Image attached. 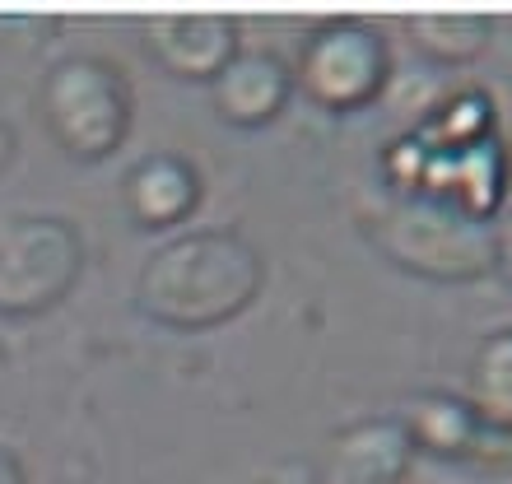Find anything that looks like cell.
<instances>
[{
  "label": "cell",
  "instance_id": "cell-3",
  "mask_svg": "<svg viewBox=\"0 0 512 484\" xmlns=\"http://www.w3.org/2000/svg\"><path fill=\"white\" fill-rule=\"evenodd\" d=\"M38 103L52 140L75 159L112 154L131 126V89L98 56H75L47 70Z\"/></svg>",
  "mask_w": 512,
  "mask_h": 484
},
{
  "label": "cell",
  "instance_id": "cell-4",
  "mask_svg": "<svg viewBox=\"0 0 512 484\" xmlns=\"http://www.w3.org/2000/svg\"><path fill=\"white\" fill-rule=\"evenodd\" d=\"M84 270V242L56 215L19 219L0 233V312L33 317L75 289Z\"/></svg>",
  "mask_w": 512,
  "mask_h": 484
},
{
  "label": "cell",
  "instance_id": "cell-13",
  "mask_svg": "<svg viewBox=\"0 0 512 484\" xmlns=\"http://www.w3.org/2000/svg\"><path fill=\"white\" fill-rule=\"evenodd\" d=\"M489 229H494V270L512 284V210L499 219H489Z\"/></svg>",
  "mask_w": 512,
  "mask_h": 484
},
{
  "label": "cell",
  "instance_id": "cell-15",
  "mask_svg": "<svg viewBox=\"0 0 512 484\" xmlns=\"http://www.w3.org/2000/svg\"><path fill=\"white\" fill-rule=\"evenodd\" d=\"M10 154H14V131L0 126V163H10Z\"/></svg>",
  "mask_w": 512,
  "mask_h": 484
},
{
  "label": "cell",
  "instance_id": "cell-11",
  "mask_svg": "<svg viewBox=\"0 0 512 484\" xmlns=\"http://www.w3.org/2000/svg\"><path fill=\"white\" fill-rule=\"evenodd\" d=\"M405 38L433 66H471L489 52L494 19L471 10H424L405 19Z\"/></svg>",
  "mask_w": 512,
  "mask_h": 484
},
{
  "label": "cell",
  "instance_id": "cell-5",
  "mask_svg": "<svg viewBox=\"0 0 512 484\" xmlns=\"http://www.w3.org/2000/svg\"><path fill=\"white\" fill-rule=\"evenodd\" d=\"M294 84L326 112H359L387 84V47L373 28L354 19L326 24L303 42Z\"/></svg>",
  "mask_w": 512,
  "mask_h": 484
},
{
  "label": "cell",
  "instance_id": "cell-2",
  "mask_svg": "<svg viewBox=\"0 0 512 484\" xmlns=\"http://www.w3.org/2000/svg\"><path fill=\"white\" fill-rule=\"evenodd\" d=\"M373 242L396 270L433 284H471L494 275V229L443 191L391 201L373 219Z\"/></svg>",
  "mask_w": 512,
  "mask_h": 484
},
{
  "label": "cell",
  "instance_id": "cell-10",
  "mask_svg": "<svg viewBox=\"0 0 512 484\" xmlns=\"http://www.w3.org/2000/svg\"><path fill=\"white\" fill-rule=\"evenodd\" d=\"M401 424L410 433L415 452H429V457H471L480 438H485L471 405L447 396V391H419L401 410Z\"/></svg>",
  "mask_w": 512,
  "mask_h": 484
},
{
  "label": "cell",
  "instance_id": "cell-12",
  "mask_svg": "<svg viewBox=\"0 0 512 484\" xmlns=\"http://www.w3.org/2000/svg\"><path fill=\"white\" fill-rule=\"evenodd\" d=\"M471 415L485 433H512V326L489 331L471 359Z\"/></svg>",
  "mask_w": 512,
  "mask_h": 484
},
{
  "label": "cell",
  "instance_id": "cell-7",
  "mask_svg": "<svg viewBox=\"0 0 512 484\" xmlns=\"http://www.w3.org/2000/svg\"><path fill=\"white\" fill-rule=\"evenodd\" d=\"M140 42L177 80H215L238 56V24L229 14H159L145 24Z\"/></svg>",
  "mask_w": 512,
  "mask_h": 484
},
{
  "label": "cell",
  "instance_id": "cell-14",
  "mask_svg": "<svg viewBox=\"0 0 512 484\" xmlns=\"http://www.w3.org/2000/svg\"><path fill=\"white\" fill-rule=\"evenodd\" d=\"M0 484H24V466H19V457L5 452V447H0Z\"/></svg>",
  "mask_w": 512,
  "mask_h": 484
},
{
  "label": "cell",
  "instance_id": "cell-9",
  "mask_svg": "<svg viewBox=\"0 0 512 484\" xmlns=\"http://www.w3.org/2000/svg\"><path fill=\"white\" fill-rule=\"evenodd\" d=\"M196 168L177 154H149L131 168L126 177V205L145 229H163L177 224L196 205Z\"/></svg>",
  "mask_w": 512,
  "mask_h": 484
},
{
  "label": "cell",
  "instance_id": "cell-6",
  "mask_svg": "<svg viewBox=\"0 0 512 484\" xmlns=\"http://www.w3.org/2000/svg\"><path fill=\"white\" fill-rule=\"evenodd\" d=\"M410 461H415V443L401 415H368L331 438L317 484H401Z\"/></svg>",
  "mask_w": 512,
  "mask_h": 484
},
{
  "label": "cell",
  "instance_id": "cell-1",
  "mask_svg": "<svg viewBox=\"0 0 512 484\" xmlns=\"http://www.w3.org/2000/svg\"><path fill=\"white\" fill-rule=\"evenodd\" d=\"M266 256L233 229H196L173 238L145 261L135 303L173 331H210L261 294Z\"/></svg>",
  "mask_w": 512,
  "mask_h": 484
},
{
  "label": "cell",
  "instance_id": "cell-8",
  "mask_svg": "<svg viewBox=\"0 0 512 484\" xmlns=\"http://www.w3.org/2000/svg\"><path fill=\"white\" fill-rule=\"evenodd\" d=\"M215 112L233 126H266L280 117V108L294 94V70L275 52H238L215 80Z\"/></svg>",
  "mask_w": 512,
  "mask_h": 484
}]
</instances>
